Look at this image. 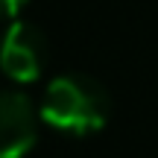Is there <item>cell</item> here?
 <instances>
[{
    "mask_svg": "<svg viewBox=\"0 0 158 158\" xmlns=\"http://www.w3.org/2000/svg\"><path fill=\"white\" fill-rule=\"evenodd\" d=\"M108 91L94 76L62 73L47 85L38 114L47 126L68 135L100 132L108 120Z\"/></svg>",
    "mask_w": 158,
    "mask_h": 158,
    "instance_id": "obj_1",
    "label": "cell"
},
{
    "mask_svg": "<svg viewBox=\"0 0 158 158\" xmlns=\"http://www.w3.org/2000/svg\"><path fill=\"white\" fill-rule=\"evenodd\" d=\"M50 44L35 23L12 21L0 38V70L12 82H35L47 68Z\"/></svg>",
    "mask_w": 158,
    "mask_h": 158,
    "instance_id": "obj_2",
    "label": "cell"
},
{
    "mask_svg": "<svg viewBox=\"0 0 158 158\" xmlns=\"http://www.w3.org/2000/svg\"><path fill=\"white\" fill-rule=\"evenodd\" d=\"M35 106L21 91H0V158H23L38 138Z\"/></svg>",
    "mask_w": 158,
    "mask_h": 158,
    "instance_id": "obj_3",
    "label": "cell"
},
{
    "mask_svg": "<svg viewBox=\"0 0 158 158\" xmlns=\"http://www.w3.org/2000/svg\"><path fill=\"white\" fill-rule=\"evenodd\" d=\"M23 6L27 0H0V21H15Z\"/></svg>",
    "mask_w": 158,
    "mask_h": 158,
    "instance_id": "obj_4",
    "label": "cell"
}]
</instances>
